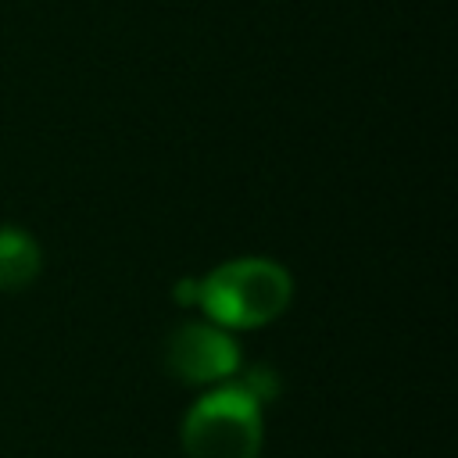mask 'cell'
<instances>
[{"instance_id":"obj_2","label":"cell","mask_w":458,"mask_h":458,"mask_svg":"<svg viewBox=\"0 0 458 458\" xmlns=\"http://www.w3.org/2000/svg\"><path fill=\"white\" fill-rule=\"evenodd\" d=\"M261 433V404L240 383H222L186 411L182 451L186 458H258Z\"/></svg>"},{"instance_id":"obj_1","label":"cell","mask_w":458,"mask_h":458,"mask_svg":"<svg viewBox=\"0 0 458 458\" xmlns=\"http://www.w3.org/2000/svg\"><path fill=\"white\" fill-rule=\"evenodd\" d=\"M293 279L268 258H240L197 279V304L222 329H254L286 311Z\"/></svg>"},{"instance_id":"obj_3","label":"cell","mask_w":458,"mask_h":458,"mask_svg":"<svg viewBox=\"0 0 458 458\" xmlns=\"http://www.w3.org/2000/svg\"><path fill=\"white\" fill-rule=\"evenodd\" d=\"M165 365L172 376L193 386L225 383L240 369V347L215 322H186L168 336Z\"/></svg>"},{"instance_id":"obj_4","label":"cell","mask_w":458,"mask_h":458,"mask_svg":"<svg viewBox=\"0 0 458 458\" xmlns=\"http://www.w3.org/2000/svg\"><path fill=\"white\" fill-rule=\"evenodd\" d=\"M39 276V247L21 229H0V290L14 293L25 290Z\"/></svg>"}]
</instances>
